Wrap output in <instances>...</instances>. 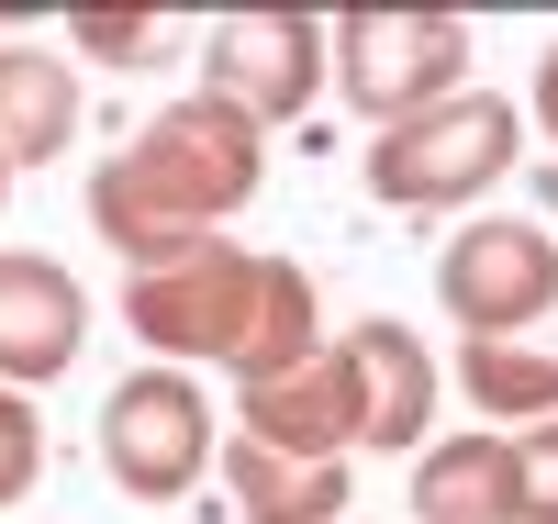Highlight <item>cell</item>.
Listing matches in <instances>:
<instances>
[{"label":"cell","mask_w":558,"mask_h":524,"mask_svg":"<svg viewBox=\"0 0 558 524\" xmlns=\"http://www.w3.org/2000/svg\"><path fill=\"white\" fill-rule=\"evenodd\" d=\"M257 179H268V134H257L235 101L191 89V101H168L157 123H134L123 146L89 168V234H101L134 279H157V268H179V257L223 246L213 223L246 212Z\"/></svg>","instance_id":"obj_1"},{"label":"cell","mask_w":558,"mask_h":524,"mask_svg":"<svg viewBox=\"0 0 558 524\" xmlns=\"http://www.w3.org/2000/svg\"><path fill=\"white\" fill-rule=\"evenodd\" d=\"M123 324H134V346H157L168 368H191V357L235 368V391L324 357L313 268L302 257H246V246H202V257H179L157 279H123Z\"/></svg>","instance_id":"obj_2"},{"label":"cell","mask_w":558,"mask_h":524,"mask_svg":"<svg viewBox=\"0 0 558 524\" xmlns=\"http://www.w3.org/2000/svg\"><path fill=\"white\" fill-rule=\"evenodd\" d=\"M525 157V112L502 89H458V101L413 112L391 134L357 146V179L380 212H470L481 190H502V168Z\"/></svg>","instance_id":"obj_3"},{"label":"cell","mask_w":558,"mask_h":524,"mask_svg":"<svg viewBox=\"0 0 558 524\" xmlns=\"http://www.w3.org/2000/svg\"><path fill=\"white\" fill-rule=\"evenodd\" d=\"M101 468L123 502H179L223 468V436H213V402L191 368H134L101 391Z\"/></svg>","instance_id":"obj_4"},{"label":"cell","mask_w":558,"mask_h":524,"mask_svg":"<svg viewBox=\"0 0 558 524\" xmlns=\"http://www.w3.org/2000/svg\"><path fill=\"white\" fill-rule=\"evenodd\" d=\"M336 89L368 112V134L436 112V101L470 89V23H447V12H336Z\"/></svg>","instance_id":"obj_5"},{"label":"cell","mask_w":558,"mask_h":524,"mask_svg":"<svg viewBox=\"0 0 558 524\" xmlns=\"http://www.w3.org/2000/svg\"><path fill=\"white\" fill-rule=\"evenodd\" d=\"M436 302H447V324H470V336H536L558 313V234L514 223V212L458 223L447 257H436Z\"/></svg>","instance_id":"obj_6"},{"label":"cell","mask_w":558,"mask_h":524,"mask_svg":"<svg viewBox=\"0 0 558 524\" xmlns=\"http://www.w3.org/2000/svg\"><path fill=\"white\" fill-rule=\"evenodd\" d=\"M324 57H336V23H313V12H223L202 34V89L235 101L268 134V123H302L313 112Z\"/></svg>","instance_id":"obj_7"},{"label":"cell","mask_w":558,"mask_h":524,"mask_svg":"<svg viewBox=\"0 0 558 524\" xmlns=\"http://www.w3.org/2000/svg\"><path fill=\"white\" fill-rule=\"evenodd\" d=\"M336 346H347V368H357V447H380V458H425V447H436V391H447L436 346L413 336V324H391V313L347 324Z\"/></svg>","instance_id":"obj_8"},{"label":"cell","mask_w":558,"mask_h":524,"mask_svg":"<svg viewBox=\"0 0 558 524\" xmlns=\"http://www.w3.org/2000/svg\"><path fill=\"white\" fill-rule=\"evenodd\" d=\"M89 346V291L34 257V246H0V391H45V379H68Z\"/></svg>","instance_id":"obj_9"},{"label":"cell","mask_w":558,"mask_h":524,"mask_svg":"<svg viewBox=\"0 0 558 524\" xmlns=\"http://www.w3.org/2000/svg\"><path fill=\"white\" fill-rule=\"evenodd\" d=\"M235 436L246 447H279V458H347L357 447V368L347 346H324L279 379H246L235 391Z\"/></svg>","instance_id":"obj_10"},{"label":"cell","mask_w":558,"mask_h":524,"mask_svg":"<svg viewBox=\"0 0 558 524\" xmlns=\"http://www.w3.org/2000/svg\"><path fill=\"white\" fill-rule=\"evenodd\" d=\"M78 146V78L57 45L12 34L0 45V168H57Z\"/></svg>","instance_id":"obj_11"},{"label":"cell","mask_w":558,"mask_h":524,"mask_svg":"<svg viewBox=\"0 0 558 524\" xmlns=\"http://www.w3.org/2000/svg\"><path fill=\"white\" fill-rule=\"evenodd\" d=\"M223 502L246 524H347V458H279V447H223Z\"/></svg>","instance_id":"obj_12"},{"label":"cell","mask_w":558,"mask_h":524,"mask_svg":"<svg viewBox=\"0 0 558 524\" xmlns=\"http://www.w3.org/2000/svg\"><path fill=\"white\" fill-rule=\"evenodd\" d=\"M413 524H514V436H436L413 458Z\"/></svg>","instance_id":"obj_13"},{"label":"cell","mask_w":558,"mask_h":524,"mask_svg":"<svg viewBox=\"0 0 558 524\" xmlns=\"http://www.w3.org/2000/svg\"><path fill=\"white\" fill-rule=\"evenodd\" d=\"M458 391L481 413L558 424V324H536V336H470L458 346Z\"/></svg>","instance_id":"obj_14"},{"label":"cell","mask_w":558,"mask_h":524,"mask_svg":"<svg viewBox=\"0 0 558 524\" xmlns=\"http://www.w3.org/2000/svg\"><path fill=\"white\" fill-rule=\"evenodd\" d=\"M68 45L101 57V68H157L168 45H179V23L168 12H68Z\"/></svg>","instance_id":"obj_15"},{"label":"cell","mask_w":558,"mask_h":524,"mask_svg":"<svg viewBox=\"0 0 558 524\" xmlns=\"http://www.w3.org/2000/svg\"><path fill=\"white\" fill-rule=\"evenodd\" d=\"M514 524H558V424L514 436Z\"/></svg>","instance_id":"obj_16"},{"label":"cell","mask_w":558,"mask_h":524,"mask_svg":"<svg viewBox=\"0 0 558 524\" xmlns=\"http://www.w3.org/2000/svg\"><path fill=\"white\" fill-rule=\"evenodd\" d=\"M34 468H45V424H34L23 391H0V513L34 491Z\"/></svg>","instance_id":"obj_17"},{"label":"cell","mask_w":558,"mask_h":524,"mask_svg":"<svg viewBox=\"0 0 558 524\" xmlns=\"http://www.w3.org/2000/svg\"><path fill=\"white\" fill-rule=\"evenodd\" d=\"M525 112H536V134H547V146H558V45L536 57V101H525Z\"/></svg>","instance_id":"obj_18"},{"label":"cell","mask_w":558,"mask_h":524,"mask_svg":"<svg viewBox=\"0 0 558 524\" xmlns=\"http://www.w3.org/2000/svg\"><path fill=\"white\" fill-rule=\"evenodd\" d=\"M0 202H12V168H0Z\"/></svg>","instance_id":"obj_19"},{"label":"cell","mask_w":558,"mask_h":524,"mask_svg":"<svg viewBox=\"0 0 558 524\" xmlns=\"http://www.w3.org/2000/svg\"><path fill=\"white\" fill-rule=\"evenodd\" d=\"M0 45H12V34H0Z\"/></svg>","instance_id":"obj_20"}]
</instances>
